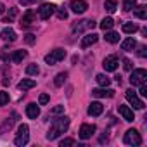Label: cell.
I'll list each match as a JSON object with an SVG mask.
<instances>
[{"label":"cell","mask_w":147,"mask_h":147,"mask_svg":"<svg viewBox=\"0 0 147 147\" xmlns=\"http://www.w3.org/2000/svg\"><path fill=\"white\" fill-rule=\"evenodd\" d=\"M135 47H137V42H135V38H133V36H128V38H125V40L121 42V50L131 52Z\"/></svg>","instance_id":"obj_16"},{"label":"cell","mask_w":147,"mask_h":147,"mask_svg":"<svg viewBox=\"0 0 147 147\" xmlns=\"http://www.w3.org/2000/svg\"><path fill=\"white\" fill-rule=\"evenodd\" d=\"M102 111H104V106H102L100 102H92V104L88 106V114H90V116H100Z\"/></svg>","instance_id":"obj_17"},{"label":"cell","mask_w":147,"mask_h":147,"mask_svg":"<svg viewBox=\"0 0 147 147\" xmlns=\"http://www.w3.org/2000/svg\"><path fill=\"white\" fill-rule=\"evenodd\" d=\"M138 55H140V57H145V55H147V47H145V45H142V47L138 49Z\"/></svg>","instance_id":"obj_37"},{"label":"cell","mask_w":147,"mask_h":147,"mask_svg":"<svg viewBox=\"0 0 147 147\" xmlns=\"http://www.w3.org/2000/svg\"><path fill=\"white\" fill-rule=\"evenodd\" d=\"M126 100H128L135 109H144V107H145V104L138 99V95H137L133 90H126Z\"/></svg>","instance_id":"obj_7"},{"label":"cell","mask_w":147,"mask_h":147,"mask_svg":"<svg viewBox=\"0 0 147 147\" xmlns=\"http://www.w3.org/2000/svg\"><path fill=\"white\" fill-rule=\"evenodd\" d=\"M55 12H57V18L59 19H66L67 18V11L66 9H55Z\"/></svg>","instance_id":"obj_33"},{"label":"cell","mask_w":147,"mask_h":147,"mask_svg":"<svg viewBox=\"0 0 147 147\" xmlns=\"http://www.w3.org/2000/svg\"><path fill=\"white\" fill-rule=\"evenodd\" d=\"M16 16H18V9H16V7H11V9H9V16L4 19V23H12V19H14Z\"/></svg>","instance_id":"obj_31"},{"label":"cell","mask_w":147,"mask_h":147,"mask_svg":"<svg viewBox=\"0 0 147 147\" xmlns=\"http://www.w3.org/2000/svg\"><path fill=\"white\" fill-rule=\"evenodd\" d=\"M94 133H95V125H88V123L82 125V128H80V138L87 140V138H90Z\"/></svg>","instance_id":"obj_12"},{"label":"cell","mask_w":147,"mask_h":147,"mask_svg":"<svg viewBox=\"0 0 147 147\" xmlns=\"http://www.w3.org/2000/svg\"><path fill=\"white\" fill-rule=\"evenodd\" d=\"M40 73V67L36 66V64H30L28 67H26V75H30V76H36Z\"/></svg>","instance_id":"obj_30"},{"label":"cell","mask_w":147,"mask_h":147,"mask_svg":"<svg viewBox=\"0 0 147 147\" xmlns=\"http://www.w3.org/2000/svg\"><path fill=\"white\" fill-rule=\"evenodd\" d=\"M138 87H140V95H142V97H145V95H147V85H145V83H142V85H138Z\"/></svg>","instance_id":"obj_38"},{"label":"cell","mask_w":147,"mask_h":147,"mask_svg":"<svg viewBox=\"0 0 147 147\" xmlns=\"http://www.w3.org/2000/svg\"><path fill=\"white\" fill-rule=\"evenodd\" d=\"M4 11H5V7H4V4H0V16L4 14Z\"/></svg>","instance_id":"obj_42"},{"label":"cell","mask_w":147,"mask_h":147,"mask_svg":"<svg viewBox=\"0 0 147 147\" xmlns=\"http://www.w3.org/2000/svg\"><path fill=\"white\" fill-rule=\"evenodd\" d=\"M73 144H75V140H73V138H64V140H61V147H64V145H73Z\"/></svg>","instance_id":"obj_35"},{"label":"cell","mask_w":147,"mask_h":147,"mask_svg":"<svg viewBox=\"0 0 147 147\" xmlns=\"http://www.w3.org/2000/svg\"><path fill=\"white\" fill-rule=\"evenodd\" d=\"M24 40H26V43H33L35 42V35H26Z\"/></svg>","instance_id":"obj_40"},{"label":"cell","mask_w":147,"mask_h":147,"mask_svg":"<svg viewBox=\"0 0 147 147\" xmlns=\"http://www.w3.org/2000/svg\"><path fill=\"white\" fill-rule=\"evenodd\" d=\"M104 9L107 11V12H114L116 9H118V0H106V4H104Z\"/></svg>","instance_id":"obj_26"},{"label":"cell","mask_w":147,"mask_h":147,"mask_svg":"<svg viewBox=\"0 0 147 147\" xmlns=\"http://www.w3.org/2000/svg\"><path fill=\"white\" fill-rule=\"evenodd\" d=\"M123 142L126 145H140L142 144V137H140V133L135 128H130V130H126V133L123 137Z\"/></svg>","instance_id":"obj_4"},{"label":"cell","mask_w":147,"mask_h":147,"mask_svg":"<svg viewBox=\"0 0 147 147\" xmlns=\"http://www.w3.org/2000/svg\"><path fill=\"white\" fill-rule=\"evenodd\" d=\"M69 128V118L66 116H61V118H55L50 125V130L47 133V140H55L59 135H62L66 130Z\"/></svg>","instance_id":"obj_1"},{"label":"cell","mask_w":147,"mask_h":147,"mask_svg":"<svg viewBox=\"0 0 147 147\" xmlns=\"http://www.w3.org/2000/svg\"><path fill=\"white\" fill-rule=\"evenodd\" d=\"M26 116L31 118V119H36V118L40 116V107H38L35 102L28 104V106H26Z\"/></svg>","instance_id":"obj_15"},{"label":"cell","mask_w":147,"mask_h":147,"mask_svg":"<svg viewBox=\"0 0 147 147\" xmlns=\"http://www.w3.org/2000/svg\"><path fill=\"white\" fill-rule=\"evenodd\" d=\"M121 30H123V33H126V35H133L135 31H138V26H137L135 23H125V24L121 26Z\"/></svg>","instance_id":"obj_23"},{"label":"cell","mask_w":147,"mask_h":147,"mask_svg":"<svg viewBox=\"0 0 147 147\" xmlns=\"http://www.w3.org/2000/svg\"><path fill=\"white\" fill-rule=\"evenodd\" d=\"M35 85H36V82H35V80H28V78H26V80H21V82L18 83V88L24 92V90H30V88H33Z\"/></svg>","instance_id":"obj_22"},{"label":"cell","mask_w":147,"mask_h":147,"mask_svg":"<svg viewBox=\"0 0 147 147\" xmlns=\"http://www.w3.org/2000/svg\"><path fill=\"white\" fill-rule=\"evenodd\" d=\"M64 57H66V50H64V49H54V50H50V54L45 55V62H47L49 66H54V64H57L59 61H62Z\"/></svg>","instance_id":"obj_3"},{"label":"cell","mask_w":147,"mask_h":147,"mask_svg":"<svg viewBox=\"0 0 147 147\" xmlns=\"http://www.w3.org/2000/svg\"><path fill=\"white\" fill-rule=\"evenodd\" d=\"M97 40H99V35H97V33H88V35H85V36L82 38V49H87V47L94 45Z\"/></svg>","instance_id":"obj_13"},{"label":"cell","mask_w":147,"mask_h":147,"mask_svg":"<svg viewBox=\"0 0 147 147\" xmlns=\"http://www.w3.org/2000/svg\"><path fill=\"white\" fill-rule=\"evenodd\" d=\"M19 2H21L23 5H30V4H35V2H38V0H19Z\"/></svg>","instance_id":"obj_41"},{"label":"cell","mask_w":147,"mask_h":147,"mask_svg":"<svg viewBox=\"0 0 147 147\" xmlns=\"http://www.w3.org/2000/svg\"><path fill=\"white\" fill-rule=\"evenodd\" d=\"M35 19H36V14H35V11H26L24 12V16H23V19H21V28H28V26H31L33 23H35Z\"/></svg>","instance_id":"obj_10"},{"label":"cell","mask_w":147,"mask_h":147,"mask_svg":"<svg viewBox=\"0 0 147 147\" xmlns=\"http://www.w3.org/2000/svg\"><path fill=\"white\" fill-rule=\"evenodd\" d=\"M66 78H67V73H66V71H64V73H59V75L54 78V85H55V87H62L64 82H66Z\"/></svg>","instance_id":"obj_28"},{"label":"cell","mask_w":147,"mask_h":147,"mask_svg":"<svg viewBox=\"0 0 147 147\" xmlns=\"http://www.w3.org/2000/svg\"><path fill=\"white\" fill-rule=\"evenodd\" d=\"M61 113H64V106H55L52 109V114H61Z\"/></svg>","instance_id":"obj_36"},{"label":"cell","mask_w":147,"mask_h":147,"mask_svg":"<svg viewBox=\"0 0 147 147\" xmlns=\"http://www.w3.org/2000/svg\"><path fill=\"white\" fill-rule=\"evenodd\" d=\"M104 38H106V42H109V43H118V42H119V35H118L116 31H111V30L106 31V36H104Z\"/></svg>","instance_id":"obj_25"},{"label":"cell","mask_w":147,"mask_h":147,"mask_svg":"<svg viewBox=\"0 0 147 147\" xmlns=\"http://www.w3.org/2000/svg\"><path fill=\"white\" fill-rule=\"evenodd\" d=\"M92 95L94 97H99V99H102V97H113L114 95V90H111V88H94L92 90Z\"/></svg>","instance_id":"obj_14"},{"label":"cell","mask_w":147,"mask_h":147,"mask_svg":"<svg viewBox=\"0 0 147 147\" xmlns=\"http://www.w3.org/2000/svg\"><path fill=\"white\" fill-rule=\"evenodd\" d=\"M9 102V94L7 92H0V106H5Z\"/></svg>","instance_id":"obj_32"},{"label":"cell","mask_w":147,"mask_h":147,"mask_svg":"<svg viewBox=\"0 0 147 147\" xmlns=\"http://www.w3.org/2000/svg\"><path fill=\"white\" fill-rule=\"evenodd\" d=\"M95 80H97V83H99L100 87H109V85H111V78L106 76V75H97Z\"/></svg>","instance_id":"obj_27"},{"label":"cell","mask_w":147,"mask_h":147,"mask_svg":"<svg viewBox=\"0 0 147 147\" xmlns=\"http://www.w3.org/2000/svg\"><path fill=\"white\" fill-rule=\"evenodd\" d=\"M0 36H2V38H4L5 42H14V40L18 38V36H16V31H14L12 28H9V26L2 30V33H0Z\"/></svg>","instance_id":"obj_18"},{"label":"cell","mask_w":147,"mask_h":147,"mask_svg":"<svg viewBox=\"0 0 147 147\" xmlns=\"http://www.w3.org/2000/svg\"><path fill=\"white\" fill-rule=\"evenodd\" d=\"M123 67H125L126 71H130V69H131V62H130L128 59H125V61H123Z\"/></svg>","instance_id":"obj_39"},{"label":"cell","mask_w":147,"mask_h":147,"mask_svg":"<svg viewBox=\"0 0 147 147\" xmlns=\"http://www.w3.org/2000/svg\"><path fill=\"white\" fill-rule=\"evenodd\" d=\"M95 21L94 19H85V21H78V24H73V33H82L85 28H94Z\"/></svg>","instance_id":"obj_11"},{"label":"cell","mask_w":147,"mask_h":147,"mask_svg":"<svg viewBox=\"0 0 147 147\" xmlns=\"http://www.w3.org/2000/svg\"><path fill=\"white\" fill-rule=\"evenodd\" d=\"M113 26H114V19H113V18H104V19L100 21V30H104V31L113 30Z\"/></svg>","instance_id":"obj_24"},{"label":"cell","mask_w":147,"mask_h":147,"mask_svg":"<svg viewBox=\"0 0 147 147\" xmlns=\"http://www.w3.org/2000/svg\"><path fill=\"white\" fill-rule=\"evenodd\" d=\"M47 102H49V95H47V94H42L40 99H38V104H40V106H45Z\"/></svg>","instance_id":"obj_34"},{"label":"cell","mask_w":147,"mask_h":147,"mask_svg":"<svg viewBox=\"0 0 147 147\" xmlns=\"http://www.w3.org/2000/svg\"><path fill=\"white\" fill-rule=\"evenodd\" d=\"M28 140H30V128H28V125H19L16 138H14V144L18 147H23V145L28 144Z\"/></svg>","instance_id":"obj_2"},{"label":"cell","mask_w":147,"mask_h":147,"mask_svg":"<svg viewBox=\"0 0 147 147\" xmlns=\"http://www.w3.org/2000/svg\"><path fill=\"white\" fill-rule=\"evenodd\" d=\"M55 5L54 4H43L40 9H38V16H40V19H43V21H47V19H50V16L55 12Z\"/></svg>","instance_id":"obj_6"},{"label":"cell","mask_w":147,"mask_h":147,"mask_svg":"<svg viewBox=\"0 0 147 147\" xmlns=\"http://www.w3.org/2000/svg\"><path fill=\"white\" fill-rule=\"evenodd\" d=\"M145 82H147V71L145 69H135L130 75V83L133 87H138V85H142Z\"/></svg>","instance_id":"obj_5"},{"label":"cell","mask_w":147,"mask_h":147,"mask_svg":"<svg viewBox=\"0 0 147 147\" xmlns=\"http://www.w3.org/2000/svg\"><path fill=\"white\" fill-rule=\"evenodd\" d=\"M135 5H137V0H123V11L125 12H130Z\"/></svg>","instance_id":"obj_29"},{"label":"cell","mask_w":147,"mask_h":147,"mask_svg":"<svg viewBox=\"0 0 147 147\" xmlns=\"http://www.w3.org/2000/svg\"><path fill=\"white\" fill-rule=\"evenodd\" d=\"M69 9L75 14H83L88 9V4L85 2V0H73V2L69 4Z\"/></svg>","instance_id":"obj_8"},{"label":"cell","mask_w":147,"mask_h":147,"mask_svg":"<svg viewBox=\"0 0 147 147\" xmlns=\"http://www.w3.org/2000/svg\"><path fill=\"white\" fill-rule=\"evenodd\" d=\"M133 16L138 18V19H142V21L147 19V7H145V5H138V7L135 5V7H133Z\"/></svg>","instance_id":"obj_20"},{"label":"cell","mask_w":147,"mask_h":147,"mask_svg":"<svg viewBox=\"0 0 147 147\" xmlns=\"http://www.w3.org/2000/svg\"><path fill=\"white\" fill-rule=\"evenodd\" d=\"M118 111H119V114L123 116L125 121H133V111H131L128 106H119Z\"/></svg>","instance_id":"obj_19"},{"label":"cell","mask_w":147,"mask_h":147,"mask_svg":"<svg viewBox=\"0 0 147 147\" xmlns=\"http://www.w3.org/2000/svg\"><path fill=\"white\" fill-rule=\"evenodd\" d=\"M26 55H28L26 50H16V52L11 55V61L16 62V64H19V62H23V59H26Z\"/></svg>","instance_id":"obj_21"},{"label":"cell","mask_w":147,"mask_h":147,"mask_svg":"<svg viewBox=\"0 0 147 147\" xmlns=\"http://www.w3.org/2000/svg\"><path fill=\"white\" fill-rule=\"evenodd\" d=\"M118 64H119V61H118L116 55H107V57L102 61V66H104L106 71H116V69H118Z\"/></svg>","instance_id":"obj_9"}]
</instances>
